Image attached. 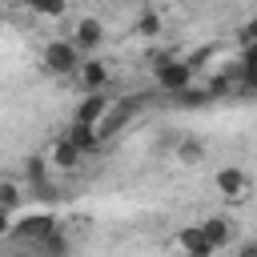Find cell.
I'll return each mask as SVG.
<instances>
[{"label": "cell", "mask_w": 257, "mask_h": 257, "mask_svg": "<svg viewBox=\"0 0 257 257\" xmlns=\"http://www.w3.org/2000/svg\"><path fill=\"white\" fill-rule=\"evenodd\" d=\"M24 177H28V185L44 181V177H48V157H28V161H24Z\"/></svg>", "instance_id": "15"}, {"label": "cell", "mask_w": 257, "mask_h": 257, "mask_svg": "<svg viewBox=\"0 0 257 257\" xmlns=\"http://www.w3.org/2000/svg\"><path fill=\"white\" fill-rule=\"evenodd\" d=\"M217 189L229 197V201H245L249 197V177L241 169H221L217 173Z\"/></svg>", "instance_id": "6"}, {"label": "cell", "mask_w": 257, "mask_h": 257, "mask_svg": "<svg viewBox=\"0 0 257 257\" xmlns=\"http://www.w3.org/2000/svg\"><path fill=\"white\" fill-rule=\"evenodd\" d=\"M241 36H245V44H253V40H257V16H253V20L241 28Z\"/></svg>", "instance_id": "21"}, {"label": "cell", "mask_w": 257, "mask_h": 257, "mask_svg": "<svg viewBox=\"0 0 257 257\" xmlns=\"http://www.w3.org/2000/svg\"><path fill=\"white\" fill-rule=\"evenodd\" d=\"M205 225V233H209V241L221 249V245H233V221L229 217H209V221H201Z\"/></svg>", "instance_id": "11"}, {"label": "cell", "mask_w": 257, "mask_h": 257, "mask_svg": "<svg viewBox=\"0 0 257 257\" xmlns=\"http://www.w3.org/2000/svg\"><path fill=\"white\" fill-rule=\"evenodd\" d=\"M56 229V217L52 213H28V217H20L16 225H12V237L16 241H28V245H36L40 237H48Z\"/></svg>", "instance_id": "3"}, {"label": "cell", "mask_w": 257, "mask_h": 257, "mask_svg": "<svg viewBox=\"0 0 257 257\" xmlns=\"http://www.w3.org/2000/svg\"><path fill=\"white\" fill-rule=\"evenodd\" d=\"M68 137H72V141H76L84 153H96V149H100V141H104V137H100V128H96L92 120H72Z\"/></svg>", "instance_id": "10"}, {"label": "cell", "mask_w": 257, "mask_h": 257, "mask_svg": "<svg viewBox=\"0 0 257 257\" xmlns=\"http://www.w3.org/2000/svg\"><path fill=\"white\" fill-rule=\"evenodd\" d=\"M137 32H141V36H157V32H161V16H157V12H145V16L137 20Z\"/></svg>", "instance_id": "18"}, {"label": "cell", "mask_w": 257, "mask_h": 257, "mask_svg": "<svg viewBox=\"0 0 257 257\" xmlns=\"http://www.w3.org/2000/svg\"><path fill=\"white\" fill-rule=\"evenodd\" d=\"M20 201H24L20 185H16V181H0V205H4V209H16Z\"/></svg>", "instance_id": "17"}, {"label": "cell", "mask_w": 257, "mask_h": 257, "mask_svg": "<svg viewBox=\"0 0 257 257\" xmlns=\"http://www.w3.org/2000/svg\"><path fill=\"white\" fill-rule=\"evenodd\" d=\"M177 157H181L185 165H197V161L205 157V145H201V141H181V145H177Z\"/></svg>", "instance_id": "16"}, {"label": "cell", "mask_w": 257, "mask_h": 257, "mask_svg": "<svg viewBox=\"0 0 257 257\" xmlns=\"http://www.w3.org/2000/svg\"><path fill=\"white\" fill-rule=\"evenodd\" d=\"M72 40L80 44V52H96V48H100V40H104V24H100L96 16H84V20H76Z\"/></svg>", "instance_id": "4"}, {"label": "cell", "mask_w": 257, "mask_h": 257, "mask_svg": "<svg viewBox=\"0 0 257 257\" xmlns=\"http://www.w3.org/2000/svg\"><path fill=\"white\" fill-rule=\"evenodd\" d=\"M4 233H12V209L0 205V237H4Z\"/></svg>", "instance_id": "20"}, {"label": "cell", "mask_w": 257, "mask_h": 257, "mask_svg": "<svg viewBox=\"0 0 257 257\" xmlns=\"http://www.w3.org/2000/svg\"><path fill=\"white\" fill-rule=\"evenodd\" d=\"M76 72H80V80H84L88 92H100V88L108 84V68H104V60H96V56H92V60H80Z\"/></svg>", "instance_id": "8"}, {"label": "cell", "mask_w": 257, "mask_h": 257, "mask_svg": "<svg viewBox=\"0 0 257 257\" xmlns=\"http://www.w3.org/2000/svg\"><path fill=\"white\" fill-rule=\"evenodd\" d=\"M80 157H84V149H80L72 137H60V141L52 145V153H48V161H52L56 169H64V173L80 169Z\"/></svg>", "instance_id": "5"}, {"label": "cell", "mask_w": 257, "mask_h": 257, "mask_svg": "<svg viewBox=\"0 0 257 257\" xmlns=\"http://www.w3.org/2000/svg\"><path fill=\"white\" fill-rule=\"evenodd\" d=\"M108 116V96L104 92H88L84 100H80V108H76V120H92V124H100Z\"/></svg>", "instance_id": "9"}, {"label": "cell", "mask_w": 257, "mask_h": 257, "mask_svg": "<svg viewBox=\"0 0 257 257\" xmlns=\"http://www.w3.org/2000/svg\"><path fill=\"white\" fill-rule=\"evenodd\" d=\"M44 68L56 72V76H68L80 68V44L76 40H48L44 48Z\"/></svg>", "instance_id": "1"}, {"label": "cell", "mask_w": 257, "mask_h": 257, "mask_svg": "<svg viewBox=\"0 0 257 257\" xmlns=\"http://www.w3.org/2000/svg\"><path fill=\"white\" fill-rule=\"evenodd\" d=\"M36 16H48V20H56V16H64V8H68V0H24Z\"/></svg>", "instance_id": "12"}, {"label": "cell", "mask_w": 257, "mask_h": 257, "mask_svg": "<svg viewBox=\"0 0 257 257\" xmlns=\"http://www.w3.org/2000/svg\"><path fill=\"white\" fill-rule=\"evenodd\" d=\"M177 245H181L185 253H197V257H205V253H217V245L209 241V233H205V225H189V229H181V237H177Z\"/></svg>", "instance_id": "7"}, {"label": "cell", "mask_w": 257, "mask_h": 257, "mask_svg": "<svg viewBox=\"0 0 257 257\" xmlns=\"http://www.w3.org/2000/svg\"><path fill=\"white\" fill-rule=\"evenodd\" d=\"M177 100H181L185 108H201V104H209V100H213V92H209V88H193V84H189L185 92H177Z\"/></svg>", "instance_id": "13"}, {"label": "cell", "mask_w": 257, "mask_h": 257, "mask_svg": "<svg viewBox=\"0 0 257 257\" xmlns=\"http://www.w3.org/2000/svg\"><path fill=\"white\" fill-rule=\"evenodd\" d=\"M241 76H257V40L245 44V56H241Z\"/></svg>", "instance_id": "19"}, {"label": "cell", "mask_w": 257, "mask_h": 257, "mask_svg": "<svg viewBox=\"0 0 257 257\" xmlns=\"http://www.w3.org/2000/svg\"><path fill=\"white\" fill-rule=\"evenodd\" d=\"M32 249H44V253H64V249H68V237H64V233H60V225H56V229H52L48 237H40Z\"/></svg>", "instance_id": "14"}, {"label": "cell", "mask_w": 257, "mask_h": 257, "mask_svg": "<svg viewBox=\"0 0 257 257\" xmlns=\"http://www.w3.org/2000/svg\"><path fill=\"white\" fill-rule=\"evenodd\" d=\"M193 60H161L157 64V84L165 88V92H185L189 84H193Z\"/></svg>", "instance_id": "2"}, {"label": "cell", "mask_w": 257, "mask_h": 257, "mask_svg": "<svg viewBox=\"0 0 257 257\" xmlns=\"http://www.w3.org/2000/svg\"><path fill=\"white\" fill-rule=\"evenodd\" d=\"M241 253H249V257H253V253H257V241H249V245H241Z\"/></svg>", "instance_id": "22"}]
</instances>
